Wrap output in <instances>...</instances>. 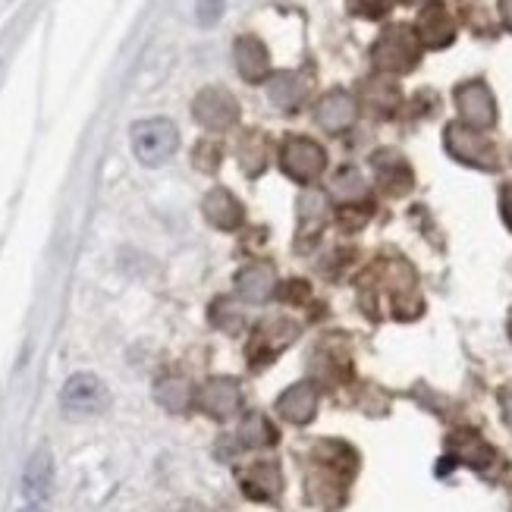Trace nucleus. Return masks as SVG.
I'll list each match as a JSON object with an SVG mask.
<instances>
[{
    "label": "nucleus",
    "instance_id": "nucleus-1",
    "mask_svg": "<svg viewBox=\"0 0 512 512\" xmlns=\"http://www.w3.org/2000/svg\"><path fill=\"white\" fill-rule=\"evenodd\" d=\"M129 136H132V154H136L145 167H161L164 161L173 158L176 148H180V132L164 117L139 120L132 126Z\"/></svg>",
    "mask_w": 512,
    "mask_h": 512
},
{
    "label": "nucleus",
    "instance_id": "nucleus-2",
    "mask_svg": "<svg viewBox=\"0 0 512 512\" xmlns=\"http://www.w3.org/2000/svg\"><path fill=\"white\" fill-rule=\"evenodd\" d=\"M418 57H421V41L409 26H390L371 48L374 66L384 73H409L418 66Z\"/></svg>",
    "mask_w": 512,
    "mask_h": 512
},
{
    "label": "nucleus",
    "instance_id": "nucleus-3",
    "mask_svg": "<svg viewBox=\"0 0 512 512\" xmlns=\"http://www.w3.org/2000/svg\"><path fill=\"white\" fill-rule=\"evenodd\" d=\"M60 403H63V412L70 415V418H92V415L107 412L110 393L101 384V377H95V374H73L70 381L63 384Z\"/></svg>",
    "mask_w": 512,
    "mask_h": 512
},
{
    "label": "nucleus",
    "instance_id": "nucleus-4",
    "mask_svg": "<svg viewBox=\"0 0 512 512\" xmlns=\"http://www.w3.org/2000/svg\"><path fill=\"white\" fill-rule=\"evenodd\" d=\"M447 151L459 164H469L478 170H497V148L487 142L478 129L465 123L447 126Z\"/></svg>",
    "mask_w": 512,
    "mask_h": 512
},
{
    "label": "nucleus",
    "instance_id": "nucleus-5",
    "mask_svg": "<svg viewBox=\"0 0 512 512\" xmlns=\"http://www.w3.org/2000/svg\"><path fill=\"white\" fill-rule=\"evenodd\" d=\"M280 164H283L286 176H293L296 183H315L327 167V154L318 142L293 136L280 148Z\"/></svg>",
    "mask_w": 512,
    "mask_h": 512
},
{
    "label": "nucleus",
    "instance_id": "nucleus-6",
    "mask_svg": "<svg viewBox=\"0 0 512 512\" xmlns=\"http://www.w3.org/2000/svg\"><path fill=\"white\" fill-rule=\"evenodd\" d=\"M192 117L202 123L205 129H211V132H224V129H230L236 123L239 104H236V98L227 92V88L208 85V88H202V92L195 95Z\"/></svg>",
    "mask_w": 512,
    "mask_h": 512
},
{
    "label": "nucleus",
    "instance_id": "nucleus-7",
    "mask_svg": "<svg viewBox=\"0 0 512 512\" xmlns=\"http://www.w3.org/2000/svg\"><path fill=\"white\" fill-rule=\"evenodd\" d=\"M456 104H459V114L465 120V126L472 129H491L497 123V104L491 88L484 82H465L456 88Z\"/></svg>",
    "mask_w": 512,
    "mask_h": 512
},
{
    "label": "nucleus",
    "instance_id": "nucleus-8",
    "mask_svg": "<svg viewBox=\"0 0 512 512\" xmlns=\"http://www.w3.org/2000/svg\"><path fill=\"white\" fill-rule=\"evenodd\" d=\"M355 114H359V107H355V98L349 92H343V88H333V92H327L318 101V110H315L321 129H327V132H343V129H349L355 123Z\"/></svg>",
    "mask_w": 512,
    "mask_h": 512
},
{
    "label": "nucleus",
    "instance_id": "nucleus-9",
    "mask_svg": "<svg viewBox=\"0 0 512 512\" xmlns=\"http://www.w3.org/2000/svg\"><path fill=\"white\" fill-rule=\"evenodd\" d=\"M233 57H236V70L246 82H264L267 70H271V57H267V48L255 38V35H242L233 44Z\"/></svg>",
    "mask_w": 512,
    "mask_h": 512
},
{
    "label": "nucleus",
    "instance_id": "nucleus-10",
    "mask_svg": "<svg viewBox=\"0 0 512 512\" xmlns=\"http://www.w3.org/2000/svg\"><path fill=\"white\" fill-rule=\"evenodd\" d=\"M418 41L428 44V48H447V44L456 38V26L453 16L443 10L440 4H428L418 16V29H415Z\"/></svg>",
    "mask_w": 512,
    "mask_h": 512
},
{
    "label": "nucleus",
    "instance_id": "nucleus-11",
    "mask_svg": "<svg viewBox=\"0 0 512 512\" xmlns=\"http://www.w3.org/2000/svg\"><path fill=\"white\" fill-rule=\"evenodd\" d=\"M374 173H377V183H381L390 195H403L412 186V170L396 151H377Z\"/></svg>",
    "mask_w": 512,
    "mask_h": 512
},
{
    "label": "nucleus",
    "instance_id": "nucleus-12",
    "mask_svg": "<svg viewBox=\"0 0 512 512\" xmlns=\"http://www.w3.org/2000/svg\"><path fill=\"white\" fill-rule=\"evenodd\" d=\"M198 403L214 418H230L239 412V387L227 377H217V381L205 384V390L198 393Z\"/></svg>",
    "mask_w": 512,
    "mask_h": 512
},
{
    "label": "nucleus",
    "instance_id": "nucleus-13",
    "mask_svg": "<svg viewBox=\"0 0 512 512\" xmlns=\"http://www.w3.org/2000/svg\"><path fill=\"white\" fill-rule=\"evenodd\" d=\"M54 487V462H51V453L48 450H38L29 465H26V475H22V491H26L29 500L41 503L48 500Z\"/></svg>",
    "mask_w": 512,
    "mask_h": 512
},
{
    "label": "nucleus",
    "instance_id": "nucleus-14",
    "mask_svg": "<svg viewBox=\"0 0 512 512\" xmlns=\"http://www.w3.org/2000/svg\"><path fill=\"white\" fill-rule=\"evenodd\" d=\"M202 211L217 230H236L242 224V205L227 189H211L202 202Z\"/></svg>",
    "mask_w": 512,
    "mask_h": 512
},
{
    "label": "nucleus",
    "instance_id": "nucleus-15",
    "mask_svg": "<svg viewBox=\"0 0 512 512\" xmlns=\"http://www.w3.org/2000/svg\"><path fill=\"white\" fill-rule=\"evenodd\" d=\"M315 409H318V393L311 384H299L293 390H286L280 399V412L289 421H299V425H305V421L315 415Z\"/></svg>",
    "mask_w": 512,
    "mask_h": 512
},
{
    "label": "nucleus",
    "instance_id": "nucleus-16",
    "mask_svg": "<svg viewBox=\"0 0 512 512\" xmlns=\"http://www.w3.org/2000/svg\"><path fill=\"white\" fill-rule=\"evenodd\" d=\"M236 286L249 302H261L271 296V289H274V271L267 264H252L236 277Z\"/></svg>",
    "mask_w": 512,
    "mask_h": 512
},
{
    "label": "nucleus",
    "instance_id": "nucleus-17",
    "mask_svg": "<svg viewBox=\"0 0 512 512\" xmlns=\"http://www.w3.org/2000/svg\"><path fill=\"white\" fill-rule=\"evenodd\" d=\"M267 95H271V101L283 110H296L302 101H305V85L299 76L293 73H277L271 82H267Z\"/></svg>",
    "mask_w": 512,
    "mask_h": 512
},
{
    "label": "nucleus",
    "instance_id": "nucleus-18",
    "mask_svg": "<svg viewBox=\"0 0 512 512\" xmlns=\"http://www.w3.org/2000/svg\"><path fill=\"white\" fill-rule=\"evenodd\" d=\"M242 487L255 497V500H267V497H277L280 491V475H277V465H252V469L239 478Z\"/></svg>",
    "mask_w": 512,
    "mask_h": 512
},
{
    "label": "nucleus",
    "instance_id": "nucleus-19",
    "mask_svg": "<svg viewBox=\"0 0 512 512\" xmlns=\"http://www.w3.org/2000/svg\"><path fill=\"white\" fill-rule=\"evenodd\" d=\"M239 164L246 167L252 176H258L267 167V142L261 139V132H249L239 145Z\"/></svg>",
    "mask_w": 512,
    "mask_h": 512
},
{
    "label": "nucleus",
    "instance_id": "nucleus-20",
    "mask_svg": "<svg viewBox=\"0 0 512 512\" xmlns=\"http://www.w3.org/2000/svg\"><path fill=\"white\" fill-rule=\"evenodd\" d=\"M365 101L377 110V114H393V107H396V101H399V92H396V85H390V82H368V88H365Z\"/></svg>",
    "mask_w": 512,
    "mask_h": 512
},
{
    "label": "nucleus",
    "instance_id": "nucleus-21",
    "mask_svg": "<svg viewBox=\"0 0 512 512\" xmlns=\"http://www.w3.org/2000/svg\"><path fill=\"white\" fill-rule=\"evenodd\" d=\"M158 399L167 409L183 412L189 406V384L183 381V377H167V381L158 384Z\"/></svg>",
    "mask_w": 512,
    "mask_h": 512
},
{
    "label": "nucleus",
    "instance_id": "nucleus-22",
    "mask_svg": "<svg viewBox=\"0 0 512 512\" xmlns=\"http://www.w3.org/2000/svg\"><path fill=\"white\" fill-rule=\"evenodd\" d=\"M239 437L246 440L249 447H261V443L274 440V431H271V425H267V421H264L261 415H252V418L246 421V428H242Z\"/></svg>",
    "mask_w": 512,
    "mask_h": 512
},
{
    "label": "nucleus",
    "instance_id": "nucleus-23",
    "mask_svg": "<svg viewBox=\"0 0 512 512\" xmlns=\"http://www.w3.org/2000/svg\"><path fill=\"white\" fill-rule=\"evenodd\" d=\"M396 0H349V10L362 19H381L393 10Z\"/></svg>",
    "mask_w": 512,
    "mask_h": 512
},
{
    "label": "nucleus",
    "instance_id": "nucleus-24",
    "mask_svg": "<svg viewBox=\"0 0 512 512\" xmlns=\"http://www.w3.org/2000/svg\"><path fill=\"white\" fill-rule=\"evenodd\" d=\"M192 158H195V167L198 170H217V164H220V148H217V142H202V145H198L195 148V154H192Z\"/></svg>",
    "mask_w": 512,
    "mask_h": 512
},
{
    "label": "nucleus",
    "instance_id": "nucleus-25",
    "mask_svg": "<svg viewBox=\"0 0 512 512\" xmlns=\"http://www.w3.org/2000/svg\"><path fill=\"white\" fill-rule=\"evenodd\" d=\"M195 16L202 26H214L224 16V0H195Z\"/></svg>",
    "mask_w": 512,
    "mask_h": 512
},
{
    "label": "nucleus",
    "instance_id": "nucleus-26",
    "mask_svg": "<svg viewBox=\"0 0 512 512\" xmlns=\"http://www.w3.org/2000/svg\"><path fill=\"white\" fill-rule=\"evenodd\" d=\"M337 189H340V195L346 192V198H359L365 192V183H362V176L349 167L337 176Z\"/></svg>",
    "mask_w": 512,
    "mask_h": 512
},
{
    "label": "nucleus",
    "instance_id": "nucleus-27",
    "mask_svg": "<svg viewBox=\"0 0 512 512\" xmlns=\"http://www.w3.org/2000/svg\"><path fill=\"white\" fill-rule=\"evenodd\" d=\"M500 211H503V220H506L509 230H512V186H506L503 195H500Z\"/></svg>",
    "mask_w": 512,
    "mask_h": 512
},
{
    "label": "nucleus",
    "instance_id": "nucleus-28",
    "mask_svg": "<svg viewBox=\"0 0 512 512\" xmlns=\"http://www.w3.org/2000/svg\"><path fill=\"white\" fill-rule=\"evenodd\" d=\"M500 19H503V26L512 32V0H500Z\"/></svg>",
    "mask_w": 512,
    "mask_h": 512
},
{
    "label": "nucleus",
    "instance_id": "nucleus-29",
    "mask_svg": "<svg viewBox=\"0 0 512 512\" xmlns=\"http://www.w3.org/2000/svg\"><path fill=\"white\" fill-rule=\"evenodd\" d=\"M503 409H506V418H509V428H512V393L503 399Z\"/></svg>",
    "mask_w": 512,
    "mask_h": 512
},
{
    "label": "nucleus",
    "instance_id": "nucleus-30",
    "mask_svg": "<svg viewBox=\"0 0 512 512\" xmlns=\"http://www.w3.org/2000/svg\"><path fill=\"white\" fill-rule=\"evenodd\" d=\"M22 512H44V509H38V506H29V509H22Z\"/></svg>",
    "mask_w": 512,
    "mask_h": 512
},
{
    "label": "nucleus",
    "instance_id": "nucleus-31",
    "mask_svg": "<svg viewBox=\"0 0 512 512\" xmlns=\"http://www.w3.org/2000/svg\"><path fill=\"white\" fill-rule=\"evenodd\" d=\"M176 512H198V509H192V506H183V509H176Z\"/></svg>",
    "mask_w": 512,
    "mask_h": 512
},
{
    "label": "nucleus",
    "instance_id": "nucleus-32",
    "mask_svg": "<svg viewBox=\"0 0 512 512\" xmlns=\"http://www.w3.org/2000/svg\"><path fill=\"white\" fill-rule=\"evenodd\" d=\"M428 4H434V0H428Z\"/></svg>",
    "mask_w": 512,
    "mask_h": 512
}]
</instances>
